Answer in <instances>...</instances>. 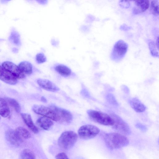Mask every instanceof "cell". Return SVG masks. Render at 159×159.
I'll list each match as a JSON object with an SVG mask.
<instances>
[{
  "label": "cell",
  "mask_w": 159,
  "mask_h": 159,
  "mask_svg": "<svg viewBox=\"0 0 159 159\" xmlns=\"http://www.w3.org/2000/svg\"><path fill=\"white\" fill-rule=\"evenodd\" d=\"M159 1L152 0L151 1L150 10L153 15H158L159 14Z\"/></svg>",
  "instance_id": "25"
},
{
  "label": "cell",
  "mask_w": 159,
  "mask_h": 159,
  "mask_svg": "<svg viewBox=\"0 0 159 159\" xmlns=\"http://www.w3.org/2000/svg\"><path fill=\"white\" fill-rule=\"evenodd\" d=\"M47 59L46 57L42 52L38 53L35 56L36 61L39 64L45 62L47 61Z\"/></svg>",
  "instance_id": "27"
},
{
  "label": "cell",
  "mask_w": 159,
  "mask_h": 159,
  "mask_svg": "<svg viewBox=\"0 0 159 159\" xmlns=\"http://www.w3.org/2000/svg\"><path fill=\"white\" fill-rule=\"evenodd\" d=\"M37 82L39 86L42 89L48 91L56 92L60 89L51 81L44 79H39Z\"/></svg>",
  "instance_id": "11"
},
{
  "label": "cell",
  "mask_w": 159,
  "mask_h": 159,
  "mask_svg": "<svg viewBox=\"0 0 159 159\" xmlns=\"http://www.w3.org/2000/svg\"><path fill=\"white\" fill-rule=\"evenodd\" d=\"M20 159H35L34 153L29 149L23 150L20 154Z\"/></svg>",
  "instance_id": "22"
},
{
  "label": "cell",
  "mask_w": 159,
  "mask_h": 159,
  "mask_svg": "<svg viewBox=\"0 0 159 159\" xmlns=\"http://www.w3.org/2000/svg\"><path fill=\"white\" fill-rule=\"evenodd\" d=\"M36 123L40 128L45 130L49 129L53 125V121L51 119L44 116L38 118Z\"/></svg>",
  "instance_id": "16"
},
{
  "label": "cell",
  "mask_w": 159,
  "mask_h": 159,
  "mask_svg": "<svg viewBox=\"0 0 159 159\" xmlns=\"http://www.w3.org/2000/svg\"><path fill=\"white\" fill-rule=\"evenodd\" d=\"M131 107L138 112H142L146 109L145 106L137 98H133L129 101Z\"/></svg>",
  "instance_id": "14"
},
{
  "label": "cell",
  "mask_w": 159,
  "mask_h": 159,
  "mask_svg": "<svg viewBox=\"0 0 159 159\" xmlns=\"http://www.w3.org/2000/svg\"><path fill=\"white\" fill-rule=\"evenodd\" d=\"M21 116L25 124L29 129L34 134L38 133V129L34 123L31 116L25 113L21 114Z\"/></svg>",
  "instance_id": "15"
},
{
  "label": "cell",
  "mask_w": 159,
  "mask_h": 159,
  "mask_svg": "<svg viewBox=\"0 0 159 159\" xmlns=\"http://www.w3.org/2000/svg\"><path fill=\"white\" fill-rule=\"evenodd\" d=\"M54 69L58 73L63 76H69L72 72L71 70L69 67L62 64H58L56 65Z\"/></svg>",
  "instance_id": "17"
},
{
  "label": "cell",
  "mask_w": 159,
  "mask_h": 159,
  "mask_svg": "<svg viewBox=\"0 0 159 159\" xmlns=\"http://www.w3.org/2000/svg\"><path fill=\"white\" fill-rule=\"evenodd\" d=\"M9 39L14 44L19 45L20 44V35L16 31L13 30L9 37Z\"/></svg>",
  "instance_id": "24"
},
{
  "label": "cell",
  "mask_w": 159,
  "mask_h": 159,
  "mask_svg": "<svg viewBox=\"0 0 159 159\" xmlns=\"http://www.w3.org/2000/svg\"><path fill=\"white\" fill-rule=\"evenodd\" d=\"M106 98L107 102L113 106H118V103L115 96L111 93H108L106 95Z\"/></svg>",
  "instance_id": "26"
},
{
  "label": "cell",
  "mask_w": 159,
  "mask_h": 159,
  "mask_svg": "<svg viewBox=\"0 0 159 159\" xmlns=\"http://www.w3.org/2000/svg\"><path fill=\"white\" fill-rule=\"evenodd\" d=\"M33 111L36 113L42 115L56 121H60V119L51 108L41 105H34L32 107Z\"/></svg>",
  "instance_id": "7"
},
{
  "label": "cell",
  "mask_w": 159,
  "mask_h": 159,
  "mask_svg": "<svg viewBox=\"0 0 159 159\" xmlns=\"http://www.w3.org/2000/svg\"><path fill=\"white\" fill-rule=\"evenodd\" d=\"M110 116L114 123L112 128L119 133L124 135H128L131 133V130L128 125L120 116L114 113L111 112Z\"/></svg>",
  "instance_id": "5"
},
{
  "label": "cell",
  "mask_w": 159,
  "mask_h": 159,
  "mask_svg": "<svg viewBox=\"0 0 159 159\" xmlns=\"http://www.w3.org/2000/svg\"><path fill=\"white\" fill-rule=\"evenodd\" d=\"M55 158L56 159H69L66 154L63 152L58 154Z\"/></svg>",
  "instance_id": "28"
},
{
  "label": "cell",
  "mask_w": 159,
  "mask_h": 159,
  "mask_svg": "<svg viewBox=\"0 0 159 159\" xmlns=\"http://www.w3.org/2000/svg\"><path fill=\"white\" fill-rule=\"evenodd\" d=\"M100 129L97 126L90 125H84L80 127L78 130L79 137L84 139H92L99 133Z\"/></svg>",
  "instance_id": "6"
},
{
  "label": "cell",
  "mask_w": 159,
  "mask_h": 159,
  "mask_svg": "<svg viewBox=\"0 0 159 159\" xmlns=\"http://www.w3.org/2000/svg\"><path fill=\"white\" fill-rule=\"evenodd\" d=\"M136 126L137 127L143 131H145L146 130V127L144 125L140 123H138L136 124Z\"/></svg>",
  "instance_id": "31"
},
{
  "label": "cell",
  "mask_w": 159,
  "mask_h": 159,
  "mask_svg": "<svg viewBox=\"0 0 159 159\" xmlns=\"http://www.w3.org/2000/svg\"><path fill=\"white\" fill-rule=\"evenodd\" d=\"M2 66L17 78L22 79L25 77V75L20 71L18 66L12 62L5 61L2 64Z\"/></svg>",
  "instance_id": "9"
},
{
  "label": "cell",
  "mask_w": 159,
  "mask_h": 159,
  "mask_svg": "<svg viewBox=\"0 0 159 159\" xmlns=\"http://www.w3.org/2000/svg\"><path fill=\"white\" fill-rule=\"evenodd\" d=\"M121 89L122 91L126 93H128L129 90L128 87L125 85H122L121 86Z\"/></svg>",
  "instance_id": "30"
},
{
  "label": "cell",
  "mask_w": 159,
  "mask_h": 159,
  "mask_svg": "<svg viewBox=\"0 0 159 159\" xmlns=\"http://www.w3.org/2000/svg\"><path fill=\"white\" fill-rule=\"evenodd\" d=\"M148 44L152 55L154 57H158L159 47H157L154 41L150 40H148Z\"/></svg>",
  "instance_id": "21"
},
{
  "label": "cell",
  "mask_w": 159,
  "mask_h": 159,
  "mask_svg": "<svg viewBox=\"0 0 159 159\" xmlns=\"http://www.w3.org/2000/svg\"><path fill=\"white\" fill-rule=\"evenodd\" d=\"M37 2H39V3H40L41 4H46L47 2L48 1L46 0H40V1H37Z\"/></svg>",
  "instance_id": "32"
},
{
  "label": "cell",
  "mask_w": 159,
  "mask_h": 159,
  "mask_svg": "<svg viewBox=\"0 0 159 159\" xmlns=\"http://www.w3.org/2000/svg\"><path fill=\"white\" fill-rule=\"evenodd\" d=\"M5 137L10 143L17 147L20 146L23 141L19 138L15 130L12 129H9L6 131Z\"/></svg>",
  "instance_id": "12"
},
{
  "label": "cell",
  "mask_w": 159,
  "mask_h": 159,
  "mask_svg": "<svg viewBox=\"0 0 159 159\" xmlns=\"http://www.w3.org/2000/svg\"><path fill=\"white\" fill-rule=\"evenodd\" d=\"M90 118L95 122L106 126H112L114 121L110 116L100 111L91 109L87 111Z\"/></svg>",
  "instance_id": "3"
},
{
  "label": "cell",
  "mask_w": 159,
  "mask_h": 159,
  "mask_svg": "<svg viewBox=\"0 0 159 159\" xmlns=\"http://www.w3.org/2000/svg\"></svg>",
  "instance_id": "34"
},
{
  "label": "cell",
  "mask_w": 159,
  "mask_h": 159,
  "mask_svg": "<svg viewBox=\"0 0 159 159\" xmlns=\"http://www.w3.org/2000/svg\"><path fill=\"white\" fill-rule=\"evenodd\" d=\"M15 131L17 136L23 140L31 137V135L29 132L25 128L22 127H17Z\"/></svg>",
  "instance_id": "20"
},
{
  "label": "cell",
  "mask_w": 159,
  "mask_h": 159,
  "mask_svg": "<svg viewBox=\"0 0 159 159\" xmlns=\"http://www.w3.org/2000/svg\"><path fill=\"white\" fill-rule=\"evenodd\" d=\"M149 7V1L148 0H139L134 2L133 8L134 14H140L146 11Z\"/></svg>",
  "instance_id": "13"
},
{
  "label": "cell",
  "mask_w": 159,
  "mask_h": 159,
  "mask_svg": "<svg viewBox=\"0 0 159 159\" xmlns=\"http://www.w3.org/2000/svg\"><path fill=\"white\" fill-rule=\"evenodd\" d=\"M10 113V109L6 100L0 98V115L4 117H6Z\"/></svg>",
  "instance_id": "19"
},
{
  "label": "cell",
  "mask_w": 159,
  "mask_h": 159,
  "mask_svg": "<svg viewBox=\"0 0 159 159\" xmlns=\"http://www.w3.org/2000/svg\"><path fill=\"white\" fill-rule=\"evenodd\" d=\"M11 107H12L18 112L19 113L21 111V107L18 102L13 98H7L6 100Z\"/></svg>",
  "instance_id": "23"
},
{
  "label": "cell",
  "mask_w": 159,
  "mask_h": 159,
  "mask_svg": "<svg viewBox=\"0 0 159 159\" xmlns=\"http://www.w3.org/2000/svg\"><path fill=\"white\" fill-rule=\"evenodd\" d=\"M50 107L57 114L60 119V121H61L68 123L72 120V115L68 110L54 105L50 106Z\"/></svg>",
  "instance_id": "8"
},
{
  "label": "cell",
  "mask_w": 159,
  "mask_h": 159,
  "mask_svg": "<svg viewBox=\"0 0 159 159\" xmlns=\"http://www.w3.org/2000/svg\"><path fill=\"white\" fill-rule=\"evenodd\" d=\"M120 5L124 8H128L130 5L129 2L128 1H121Z\"/></svg>",
  "instance_id": "29"
},
{
  "label": "cell",
  "mask_w": 159,
  "mask_h": 159,
  "mask_svg": "<svg viewBox=\"0 0 159 159\" xmlns=\"http://www.w3.org/2000/svg\"><path fill=\"white\" fill-rule=\"evenodd\" d=\"M0 80L11 85L17 83V78L0 65Z\"/></svg>",
  "instance_id": "10"
},
{
  "label": "cell",
  "mask_w": 159,
  "mask_h": 159,
  "mask_svg": "<svg viewBox=\"0 0 159 159\" xmlns=\"http://www.w3.org/2000/svg\"><path fill=\"white\" fill-rule=\"evenodd\" d=\"M104 139L107 146L111 149H116L128 145L129 141L125 135L119 133H110L106 134Z\"/></svg>",
  "instance_id": "1"
},
{
  "label": "cell",
  "mask_w": 159,
  "mask_h": 159,
  "mask_svg": "<svg viewBox=\"0 0 159 159\" xmlns=\"http://www.w3.org/2000/svg\"><path fill=\"white\" fill-rule=\"evenodd\" d=\"M41 101L43 102H46L47 101V99L43 96H42L41 97Z\"/></svg>",
  "instance_id": "33"
},
{
  "label": "cell",
  "mask_w": 159,
  "mask_h": 159,
  "mask_svg": "<svg viewBox=\"0 0 159 159\" xmlns=\"http://www.w3.org/2000/svg\"><path fill=\"white\" fill-rule=\"evenodd\" d=\"M78 135L72 131H67L63 132L58 140L59 146L61 148L68 149L71 148L76 143Z\"/></svg>",
  "instance_id": "2"
},
{
  "label": "cell",
  "mask_w": 159,
  "mask_h": 159,
  "mask_svg": "<svg viewBox=\"0 0 159 159\" xmlns=\"http://www.w3.org/2000/svg\"><path fill=\"white\" fill-rule=\"evenodd\" d=\"M18 66L20 71L25 75H30L32 72L33 66L28 61H22L19 64Z\"/></svg>",
  "instance_id": "18"
},
{
  "label": "cell",
  "mask_w": 159,
  "mask_h": 159,
  "mask_svg": "<svg viewBox=\"0 0 159 159\" xmlns=\"http://www.w3.org/2000/svg\"><path fill=\"white\" fill-rule=\"evenodd\" d=\"M128 48V45L122 40L116 43L111 53V59L116 62L121 61L124 57Z\"/></svg>",
  "instance_id": "4"
}]
</instances>
